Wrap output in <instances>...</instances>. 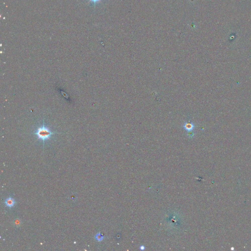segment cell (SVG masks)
I'll return each instance as SVG.
<instances>
[{
  "instance_id": "cell-5",
  "label": "cell",
  "mask_w": 251,
  "mask_h": 251,
  "mask_svg": "<svg viewBox=\"0 0 251 251\" xmlns=\"http://www.w3.org/2000/svg\"><path fill=\"white\" fill-rule=\"evenodd\" d=\"M185 128L187 130V131H191L192 130V129H193V125H192L191 124H188L187 125H185Z\"/></svg>"
},
{
  "instance_id": "cell-4",
  "label": "cell",
  "mask_w": 251,
  "mask_h": 251,
  "mask_svg": "<svg viewBox=\"0 0 251 251\" xmlns=\"http://www.w3.org/2000/svg\"><path fill=\"white\" fill-rule=\"evenodd\" d=\"M101 1H102V0H88V2L89 3H91L92 4H93L94 7H95V6L97 3H99L101 2Z\"/></svg>"
},
{
  "instance_id": "cell-2",
  "label": "cell",
  "mask_w": 251,
  "mask_h": 251,
  "mask_svg": "<svg viewBox=\"0 0 251 251\" xmlns=\"http://www.w3.org/2000/svg\"><path fill=\"white\" fill-rule=\"evenodd\" d=\"M15 203H16V202H15V200L13 198H12L11 197H10L8 198H7L5 202V205L7 207H9L10 208H11V207L14 206L15 205Z\"/></svg>"
},
{
  "instance_id": "cell-6",
  "label": "cell",
  "mask_w": 251,
  "mask_h": 251,
  "mask_svg": "<svg viewBox=\"0 0 251 251\" xmlns=\"http://www.w3.org/2000/svg\"><path fill=\"white\" fill-rule=\"evenodd\" d=\"M145 246H143V245H142V246H141L140 247V249L141 250H145Z\"/></svg>"
},
{
  "instance_id": "cell-1",
  "label": "cell",
  "mask_w": 251,
  "mask_h": 251,
  "mask_svg": "<svg viewBox=\"0 0 251 251\" xmlns=\"http://www.w3.org/2000/svg\"><path fill=\"white\" fill-rule=\"evenodd\" d=\"M34 134L37 136L38 139L41 140L44 143L45 141L50 139L52 135L56 134V133L52 132L45 125H42L37 128Z\"/></svg>"
},
{
  "instance_id": "cell-3",
  "label": "cell",
  "mask_w": 251,
  "mask_h": 251,
  "mask_svg": "<svg viewBox=\"0 0 251 251\" xmlns=\"http://www.w3.org/2000/svg\"><path fill=\"white\" fill-rule=\"evenodd\" d=\"M95 239L98 241H102L104 238V236L101 234V233L99 232L95 235Z\"/></svg>"
}]
</instances>
